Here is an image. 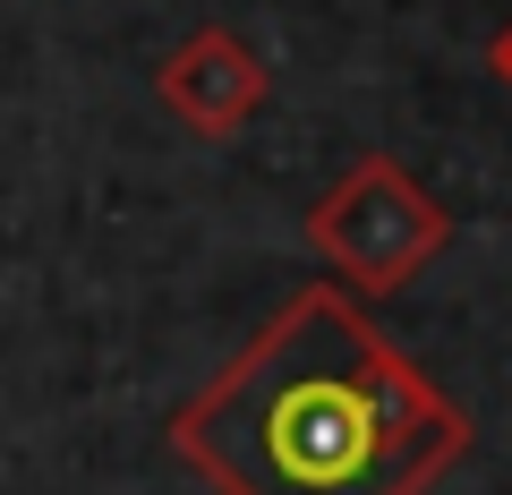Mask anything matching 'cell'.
Masks as SVG:
<instances>
[{
	"label": "cell",
	"instance_id": "cell-1",
	"mask_svg": "<svg viewBox=\"0 0 512 495\" xmlns=\"http://www.w3.org/2000/svg\"><path fill=\"white\" fill-rule=\"evenodd\" d=\"M171 453L214 495H427L470 453V419L350 291H291L214 385L171 410Z\"/></svg>",
	"mask_w": 512,
	"mask_h": 495
},
{
	"label": "cell",
	"instance_id": "cell-2",
	"mask_svg": "<svg viewBox=\"0 0 512 495\" xmlns=\"http://www.w3.org/2000/svg\"><path fill=\"white\" fill-rule=\"evenodd\" d=\"M444 239H453V214H444L393 154H359V163L308 205V248L359 299L402 291L427 257H444Z\"/></svg>",
	"mask_w": 512,
	"mask_h": 495
},
{
	"label": "cell",
	"instance_id": "cell-3",
	"mask_svg": "<svg viewBox=\"0 0 512 495\" xmlns=\"http://www.w3.org/2000/svg\"><path fill=\"white\" fill-rule=\"evenodd\" d=\"M154 94L171 103L180 129H197V137H239L256 111L274 103V69L256 60L248 35H231V26H197V35L163 60Z\"/></svg>",
	"mask_w": 512,
	"mask_h": 495
},
{
	"label": "cell",
	"instance_id": "cell-4",
	"mask_svg": "<svg viewBox=\"0 0 512 495\" xmlns=\"http://www.w3.org/2000/svg\"><path fill=\"white\" fill-rule=\"evenodd\" d=\"M487 60H495V77H504V86H512V26H504V35H495V43H487Z\"/></svg>",
	"mask_w": 512,
	"mask_h": 495
}]
</instances>
